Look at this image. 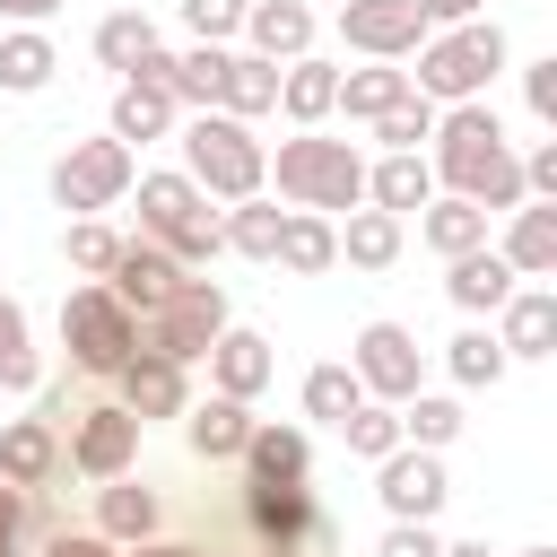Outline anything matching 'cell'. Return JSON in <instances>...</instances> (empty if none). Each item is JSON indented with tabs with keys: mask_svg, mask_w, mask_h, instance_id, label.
<instances>
[{
	"mask_svg": "<svg viewBox=\"0 0 557 557\" xmlns=\"http://www.w3.org/2000/svg\"><path fill=\"white\" fill-rule=\"evenodd\" d=\"M444 557H487V540H461V548H444Z\"/></svg>",
	"mask_w": 557,
	"mask_h": 557,
	"instance_id": "cell-52",
	"label": "cell"
},
{
	"mask_svg": "<svg viewBox=\"0 0 557 557\" xmlns=\"http://www.w3.org/2000/svg\"><path fill=\"white\" fill-rule=\"evenodd\" d=\"M444 366H453V383H470V392H479V383H496L513 357L496 348V331H461V339L444 348Z\"/></svg>",
	"mask_w": 557,
	"mask_h": 557,
	"instance_id": "cell-40",
	"label": "cell"
},
{
	"mask_svg": "<svg viewBox=\"0 0 557 557\" xmlns=\"http://www.w3.org/2000/svg\"><path fill=\"white\" fill-rule=\"evenodd\" d=\"M61 0H0V17H17V26H35V17H52Z\"/></svg>",
	"mask_w": 557,
	"mask_h": 557,
	"instance_id": "cell-50",
	"label": "cell"
},
{
	"mask_svg": "<svg viewBox=\"0 0 557 557\" xmlns=\"http://www.w3.org/2000/svg\"><path fill=\"white\" fill-rule=\"evenodd\" d=\"M374 557H444V540H435V531H426V522H392V531H383V548H374Z\"/></svg>",
	"mask_w": 557,
	"mask_h": 557,
	"instance_id": "cell-45",
	"label": "cell"
},
{
	"mask_svg": "<svg viewBox=\"0 0 557 557\" xmlns=\"http://www.w3.org/2000/svg\"><path fill=\"white\" fill-rule=\"evenodd\" d=\"M278 61H261V52H226V87H218V113L226 122H244V113H270L278 104Z\"/></svg>",
	"mask_w": 557,
	"mask_h": 557,
	"instance_id": "cell-21",
	"label": "cell"
},
{
	"mask_svg": "<svg viewBox=\"0 0 557 557\" xmlns=\"http://www.w3.org/2000/svg\"><path fill=\"white\" fill-rule=\"evenodd\" d=\"M339 35L374 61H400L426 44V17H418V0H339Z\"/></svg>",
	"mask_w": 557,
	"mask_h": 557,
	"instance_id": "cell-13",
	"label": "cell"
},
{
	"mask_svg": "<svg viewBox=\"0 0 557 557\" xmlns=\"http://www.w3.org/2000/svg\"><path fill=\"white\" fill-rule=\"evenodd\" d=\"M339 252H348L357 270H392V261H400V218H383V209H348Z\"/></svg>",
	"mask_w": 557,
	"mask_h": 557,
	"instance_id": "cell-33",
	"label": "cell"
},
{
	"mask_svg": "<svg viewBox=\"0 0 557 557\" xmlns=\"http://www.w3.org/2000/svg\"><path fill=\"white\" fill-rule=\"evenodd\" d=\"M165 122H174V96L148 87V78H122V96H113V139H122V148H131V139H165Z\"/></svg>",
	"mask_w": 557,
	"mask_h": 557,
	"instance_id": "cell-29",
	"label": "cell"
},
{
	"mask_svg": "<svg viewBox=\"0 0 557 557\" xmlns=\"http://www.w3.org/2000/svg\"><path fill=\"white\" fill-rule=\"evenodd\" d=\"M52 470H61V426H52V418L0 426V479H9V487H44Z\"/></svg>",
	"mask_w": 557,
	"mask_h": 557,
	"instance_id": "cell-17",
	"label": "cell"
},
{
	"mask_svg": "<svg viewBox=\"0 0 557 557\" xmlns=\"http://www.w3.org/2000/svg\"><path fill=\"white\" fill-rule=\"evenodd\" d=\"M331 96H339V70H331V61H287L278 104H287L296 122H322V113H331Z\"/></svg>",
	"mask_w": 557,
	"mask_h": 557,
	"instance_id": "cell-34",
	"label": "cell"
},
{
	"mask_svg": "<svg viewBox=\"0 0 557 557\" xmlns=\"http://www.w3.org/2000/svg\"><path fill=\"white\" fill-rule=\"evenodd\" d=\"M218 331H226V287L218 278H174V296L139 322V357H165V366H191V357H209L218 348Z\"/></svg>",
	"mask_w": 557,
	"mask_h": 557,
	"instance_id": "cell-4",
	"label": "cell"
},
{
	"mask_svg": "<svg viewBox=\"0 0 557 557\" xmlns=\"http://www.w3.org/2000/svg\"><path fill=\"white\" fill-rule=\"evenodd\" d=\"M278 191L296 209H357L366 200V157L348 139H278Z\"/></svg>",
	"mask_w": 557,
	"mask_h": 557,
	"instance_id": "cell-5",
	"label": "cell"
},
{
	"mask_svg": "<svg viewBox=\"0 0 557 557\" xmlns=\"http://www.w3.org/2000/svg\"><path fill=\"white\" fill-rule=\"evenodd\" d=\"M426 244H435L444 261L479 252V244H487V209H470V200H426Z\"/></svg>",
	"mask_w": 557,
	"mask_h": 557,
	"instance_id": "cell-32",
	"label": "cell"
},
{
	"mask_svg": "<svg viewBox=\"0 0 557 557\" xmlns=\"http://www.w3.org/2000/svg\"><path fill=\"white\" fill-rule=\"evenodd\" d=\"M278 226H287V209H270V200H235V218L218 226V244H235V252L270 261V252H278Z\"/></svg>",
	"mask_w": 557,
	"mask_h": 557,
	"instance_id": "cell-37",
	"label": "cell"
},
{
	"mask_svg": "<svg viewBox=\"0 0 557 557\" xmlns=\"http://www.w3.org/2000/svg\"><path fill=\"white\" fill-rule=\"evenodd\" d=\"M44 557H113V540H96V531H61Z\"/></svg>",
	"mask_w": 557,
	"mask_h": 557,
	"instance_id": "cell-49",
	"label": "cell"
},
{
	"mask_svg": "<svg viewBox=\"0 0 557 557\" xmlns=\"http://www.w3.org/2000/svg\"><path fill=\"white\" fill-rule=\"evenodd\" d=\"M522 191H540V200H557V139L522 157Z\"/></svg>",
	"mask_w": 557,
	"mask_h": 557,
	"instance_id": "cell-47",
	"label": "cell"
},
{
	"mask_svg": "<svg viewBox=\"0 0 557 557\" xmlns=\"http://www.w3.org/2000/svg\"><path fill=\"white\" fill-rule=\"evenodd\" d=\"M522 96H531L540 122H557V61H531V70H522Z\"/></svg>",
	"mask_w": 557,
	"mask_h": 557,
	"instance_id": "cell-46",
	"label": "cell"
},
{
	"mask_svg": "<svg viewBox=\"0 0 557 557\" xmlns=\"http://www.w3.org/2000/svg\"><path fill=\"white\" fill-rule=\"evenodd\" d=\"M374 496H383V513L392 522H435L444 513V496H453V479H444V461L435 453H383L374 461Z\"/></svg>",
	"mask_w": 557,
	"mask_h": 557,
	"instance_id": "cell-10",
	"label": "cell"
},
{
	"mask_svg": "<svg viewBox=\"0 0 557 557\" xmlns=\"http://www.w3.org/2000/svg\"><path fill=\"white\" fill-rule=\"evenodd\" d=\"M357 409H366V383H357L348 366H313V374H305V418L339 426V418H357Z\"/></svg>",
	"mask_w": 557,
	"mask_h": 557,
	"instance_id": "cell-35",
	"label": "cell"
},
{
	"mask_svg": "<svg viewBox=\"0 0 557 557\" xmlns=\"http://www.w3.org/2000/svg\"><path fill=\"white\" fill-rule=\"evenodd\" d=\"M183 26H191L200 44H218V35L244 26V0H183Z\"/></svg>",
	"mask_w": 557,
	"mask_h": 557,
	"instance_id": "cell-44",
	"label": "cell"
},
{
	"mask_svg": "<svg viewBox=\"0 0 557 557\" xmlns=\"http://www.w3.org/2000/svg\"><path fill=\"white\" fill-rule=\"evenodd\" d=\"M339 435L357 461H383V453H400V409H357V418H339Z\"/></svg>",
	"mask_w": 557,
	"mask_h": 557,
	"instance_id": "cell-41",
	"label": "cell"
},
{
	"mask_svg": "<svg viewBox=\"0 0 557 557\" xmlns=\"http://www.w3.org/2000/svg\"><path fill=\"white\" fill-rule=\"evenodd\" d=\"M418 366H426V357H418V339H409L400 322H366V331H357V357H348V374H357L366 392H383V400H409V392H418Z\"/></svg>",
	"mask_w": 557,
	"mask_h": 557,
	"instance_id": "cell-12",
	"label": "cell"
},
{
	"mask_svg": "<svg viewBox=\"0 0 557 557\" xmlns=\"http://www.w3.org/2000/svg\"><path fill=\"white\" fill-rule=\"evenodd\" d=\"M305 461H313V453H305V435H296V426H252V435H244V470H252L244 487H278V479H305Z\"/></svg>",
	"mask_w": 557,
	"mask_h": 557,
	"instance_id": "cell-25",
	"label": "cell"
},
{
	"mask_svg": "<svg viewBox=\"0 0 557 557\" xmlns=\"http://www.w3.org/2000/svg\"><path fill=\"white\" fill-rule=\"evenodd\" d=\"M479 9H487V0H418V17H426V26H435V17H444V26H470Z\"/></svg>",
	"mask_w": 557,
	"mask_h": 557,
	"instance_id": "cell-48",
	"label": "cell"
},
{
	"mask_svg": "<svg viewBox=\"0 0 557 557\" xmlns=\"http://www.w3.org/2000/svg\"><path fill=\"white\" fill-rule=\"evenodd\" d=\"M44 78H52V44H44L35 26L0 35V87H9V96H35Z\"/></svg>",
	"mask_w": 557,
	"mask_h": 557,
	"instance_id": "cell-36",
	"label": "cell"
},
{
	"mask_svg": "<svg viewBox=\"0 0 557 557\" xmlns=\"http://www.w3.org/2000/svg\"><path fill=\"white\" fill-rule=\"evenodd\" d=\"M218 87H226V52H218V44H191V52H174V70H165V96H174V104H200V113H218Z\"/></svg>",
	"mask_w": 557,
	"mask_h": 557,
	"instance_id": "cell-28",
	"label": "cell"
},
{
	"mask_svg": "<svg viewBox=\"0 0 557 557\" xmlns=\"http://www.w3.org/2000/svg\"><path fill=\"white\" fill-rule=\"evenodd\" d=\"M139 557H200V548H165V540H139Z\"/></svg>",
	"mask_w": 557,
	"mask_h": 557,
	"instance_id": "cell-51",
	"label": "cell"
},
{
	"mask_svg": "<svg viewBox=\"0 0 557 557\" xmlns=\"http://www.w3.org/2000/svg\"><path fill=\"white\" fill-rule=\"evenodd\" d=\"M444 296H453L461 313H496V305L513 296V270H505V252H487V244H479V252H461V261H453V278H444Z\"/></svg>",
	"mask_w": 557,
	"mask_h": 557,
	"instance_id": "cell-23",
	"label": "cell"
},
{
	"mask_svg": "<svg viewBox=\"0 0 557 557\" xmlns=\"http://www.w3.org/2000/svg\"><path fill=\"white\" fill-rule=\"evenodd\" d=\"M183 435H191V453H200V461H235V453H244V435H252V418H244V400H226V392H218V400H200V409H191V426H183Z\"/></svg>",
	"mask_w": 557,
	"mask_h": 557,
	"instance_id": "cell-27",
	"label": "cell"
},
{
	"mask_svg": "<svg viewBox=\"0 0 557 557\" xmlns=\"http://www.w3.org/2000/svg\"><path fill=\"white\" fill-rule=\"evenodd\" d=\"M278 270H296V278H313V270H331L339 261V235H331V218H313V209H296L287 226H278V252H270Z\"/></svg>",
	"mask_w": 557,
	"mask_h": 557,
	"instance_id": "cell-26",
	"label": "cell"
},
{
	"mask_svg": "<svg viewBox=\"0 0 557 557\" xmlns=\"http://www.w3.org/2000/svg\"><path fill=\"white\" fill-rule=\"evenodd\" d=\"M0 383L9 392H35V348H26V313L0 296Z\"/></svg>",
	"mask_w": 557,
	"mask_h": 557,
	"instance_id": "cell-42",
	"label": "cell"
},
{
	"mask_svg": "<svg viewBox=\"0 0 557 557\" xmlns=\"http://www.w3.org/2000/svg\"><path fill=\"white\" fill-rule=\"evenodd\" d=\"M148 52H157V26H148L139 9H113V17L96 26V61H104V70H122V78H131Z\"/></svg>",
	"mask_w": 557,
	"mask_h": 557,
	"instance_id": "cell-31",
	"label": "cell"
},
{
	"mask_svg": "<svg viewBox=\"0 0 557 557\" xmlns=\"http://www.w3.org/2000/svg\"><path fill=\"white\" fill-rule=\"evenodd\" d=\"M453 435H461V409H453V400H426V392H409V400H400V444L444 453Z\"/></svg>",
	"mask_w": 557,
	"mask_h": 557,
	"instance_id": "cell-38",
	"label": "cell"
},
{
	"mask_svg": "<svg viewBox=\"0 0 557 557\" xmlns=\"http://www.w3.org/2000/svg\"><path fill=\"white\" fill-rule=\"evenodd\" d=\"M61 339H70V366H78V374H122V366L139 357V322H131L104 287H78V296L61 305Z\"/></svg>",
	"mask_w": 557,
	"mask_h": 557,
	"instance_id": "cell-7",
	"label": "cell"
},
{
	"mask_svg": "<svg viewBox=\"0 0 557 557\" xmlns=\"http://www.w3.org/2000/svg\"><path fill=\"white\" fill-rule=\"evenodd\" d=\"M174 278H183V270H174V261H165L157 244H122V261L104 270V296H113V305H122L131 322H148V313H157V305L174 296Z\"/></svg>",
	"mask_w": 557,
	"mask_h": 557,
	"instance_id": "cell-14",
	"label": "cell"
},
{
	"mask_svg": "<svg viewBox=\"0 0 557 557\" xmlns=\"http://www.w3.org/2000/svg\"><path fill=\"white\" fill-rule=\"evenodd\" d=\"M435 174L453 183V200H470V209H522L531 191H522V157L505 148V131H496V113L487 104H453L444 122H435Z\"/></svg>",
	"mask_w": 557,
	"mask_h": 557,
	"instance_id": "cell-1",
	"label": "cell"
},
{
	"mask_svg": "<svg viewBox=\"0 0 557 557\" xmlns=\"http://www.w3.org/2000/svg\"><path fill=\"white\" fill-rule=\"evenodd\" d=\"M244 26H252V52L261 61H305V44H313V9L305 0H252Z\"/></svg>",
	"mask_w": 557,
	"mask_h": 557,
	"instance_id": "cell-19",
	"label": "cell"
},
{
	"mask_svg": "<svg viewBox=\"0 0 557 557\" xmlns=\"http://www.w3.org/2000/svg\"><path fill=\"white\" fill-rule=\"evenodd\" d=\"M505 270H513V278H548V270H557V200H540V209H513Z\"/></svg>",
	"mask_w": 557,
	"mask_h": 557,
	"instance_id": "cell-22",
	"label": "cell"
},
{
	"mask_svg": "<svg viewBox=\"0 0 557 557\" xmlns=\"http://www.w3.org/2000/svg\"><path fill=\"white\" fill-rule=\"evenodd\" d=\"M244 522L270 557H305V548H331V522L313 513L305 479H278V487H244Z\"/></svg>",
	"mask_w": 557,
	"mask_h": 557,
	"instance_id": "cell-8",
	"label": "cell"
},
{
	"mask_svg": "<svg viewBox=\"0 0 557 557\" xmlns=\"http://www.w3.org/2000/svg\"><path fill=\"white\" fill-rule=\"evenodd\" d=\"M70 261L104 278V270L122 261V235H113V226H96V218H78V226H70Z\"/></svg>",
	"mask_w": 557,
	"mask_h": 557,
	"instance_id": "cell-43",
	"label": "cell"
},
{
	"mask_svg": "<svg viewBox=\"0 0 557 557\" xmlns=\"http://www.w3.org/2000/svg\"><path fill=\"white\" fill-rule=\"evenodd\" d=\"M400 96H409V70H348V78H339V96H331V113L383 122V113H392Z\"/></svg>",
	"mask_w": 557,
	"mask_h": 557,
	"instance_id": "cell-30",
	"label": "cell"
},
{
	"mask_svg": "<svg viewBox=\"0 0 557 557\" xmlns=\"http://www.w3.org/2000/svg\"><path fill=\"white\" fill-rule=\"evenodd\" d=\"M183 165H191V183L218 191V200H252L261 174H270L261 139H252L244 122H226V113H200V122L183 131Z\"/></svg>",
	"mask_w": 557,
	"mask_h": 557,
	"instance_id": "cell-6",
	"label": "cell"
},
{
	"mask_svg": "<svg viewBox=\"0 0 557 557\" xmlns=\"http://www.w3.org/2000/svg\"><path fill=\"white\" fill-rule=\"evenodd\" d=\"M374 139H383L392 157H418V139H435V104H426V96L409 87V96H400V104H392V113L374 122Z\"/></svg>",
	"mask_w": 557,
	"mask_h": 557,
	"instance_id": "cell-39",
	"label": "cell"
},
{
	"mask_svg": "<svg viewBox=\"0 0 557 557\" xmlns=\"http://www.w3.org/2000/svg\"><path fill=\"white\" fill-rule=\"evenodd\" d=\"M209 374H218V392H226V400H252V392L278 374V357H270V339H261V331H235V322H226V331H218V348H209Z\"/></svg>",
	"mask_w": 557,
	"mask_h": 557,
	"instance_id": "cell-16",
	"label": "cell"
},
{
	"mask_svg": "<svg viewBox=\"0 0 557 557\" xmlns=\"http://www.w3.org/2000/svg\"><path fill=\"white\" fill-rule=\"evenodd\" d=\"M426 191H435V165H426V157H383V165H366V200H374L383 218L426 209Z\"/></svg>",
	"mask_w": 557,
	"mask_h": 557,
	"instance_id": "cell-24",
	"label": "cell"
},
{
	"mask_svg": "<svg viewBox=\"0 0 557 557\" xmlns=\"http://www.w3.org/2000/svg\"><path fill=\"white\" fill-rule=\"evenodd\" d=\"M505 70V26L496 17H470L453 35H426L418 44V96H444V104H479V87Z\"/></svg>",
	"mask_w": 557,
	"mask_h": 557,
	"instance_id": "cell-3",
	"label": "cell"
},
{
	"mask_svg": "<svg viewBox=\"0 0 557 557\" xmlns=\"http://www.w3.org/2000/svg\"><path fill=\"white\" fill-rule=\"evenodd\" d=\"M122 409L148 426V418H183V366H165V357H131L122 374Z\"/></svg>",
	"mask_w": 557,
	"mask_h": 557,
	"instance_id": "cell-20",
	"label": "cell"
},
{
	"mask_svg": "<svg viewBox=\"0 0 557 557\" xmlns=\"http://www.w3.org/2000/svg\"><path fill=\"white\" fill-rule=\"evenodd\" d=\"M522 557H557V548H522Z\"/></svg>",
	"mask_w": 557,
	"mask_h": 557,
	"instance_id": "cell-53",
	"label": "cell"
},
{
	"mask_svg": "<svg viewBox=\"0 0 557 557\" xmlns=\"http://www.w3.org/2000/svg\"><path fill=\"white\" fill-rule=\"evenodd\" d=\"M131 191V148L122 139H78L61 165H52V200L61 209H104Z\"/></svg>",
	"mask_w": 557,
	"mask_h": 557,
	"instance_id": "cell-9",
	"label": "cell"
},
{
	"mask_svg": "<svg viewBox=\"0 0 557 557\" xmlns=\"http://www.w3.org/2000/svg\"><path fill=\"white\" fill-rule=\"evenodd\" d=\"M139 235H148L174 270L226 252V244H218V218H209V191H200L191 174H139Z\"/></svg>",
	"mask_w": 557,
	"mask_h": 557,
	"instance_id": "cell-2",
	"label": "cell"
},
{
	"mask_svg": "<svg viewBox=\"0 0 557 557\" xmlns=\"http://www.w3.org/2000/svg\"><path fill=\"white\" fill-rule=\"evenodd\" d=\"M157 487H139L131 470L122 479H104L96 487V540H122V548H139V540H157Z\"/></svg>",
	"mask_w": 557,
	"mask_h": 557,
	"instance_id": "cell-15",
	"label": "cell"
},
{
	"mask_svg": "<svg viewBox=\"0 0 557 557\" xmlns=\"http://www.w3.org/2000/svg\"><path fill=\"white\" fill-rule=\"evenodd\" d=\"M131 453H139V418L113 400V409H78L70 418V470L78 479H122L131 470Z\"/></svg>",
	"mask_w": 557,
	"mask_h": 557,
	"instance_id": "cell-11",
	"label": "cell"
},
{
	"mask_svg": "<svg viewBox=\"0 0 557 557\" xmlns=\"http://www.w3.org/2000/svg\"><path fill=\"white\" fill-rule=\"evenodd\" d=\"M496 313H505V331H496L505 357H548V348H557V296H548V287H513Z\"/></svg>",
	"mask_w": 557,
	"mask_h": 557,
	"instance_id": "cell-18",
	"label": "cell"
}]
</instances>
